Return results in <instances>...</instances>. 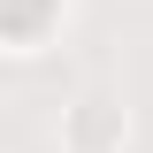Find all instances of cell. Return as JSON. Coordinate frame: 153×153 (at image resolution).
Returning <instances> with one entry per match:
<instances>
[{"instance_id": "obj_1", "label": "cell", "mask_w": 153, "mask_h": 153, "mask_svg": "<svg viewBox=\"0 0 153 153\" xmlns=\"http://www.w3.org/2000/svg\"><path fill=\"white\" fill-rule=\"evenodd\" d=\"M38 8H46V0H16V8H8V31L23 38V31H31V23H38Z\"/></svg>"}]
</instances>
